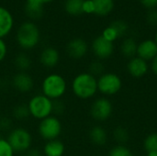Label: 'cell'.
Listing matches in <instances>:
<instances>
[{
  "instance_id": "obj_35",
  "label": "cell",
  "mask_w": 157,
  "mask_h": 156,
  "mask_svg": "<svg viewBox=\"0 0 157 156\" xmlns=\"http://www.w3.org/2000/svg\"><path fill=\"white\" fill-rule=\"evenodd\" d=\"M141 3L148 8H154L157 6V0H140Z\"/></svg>"
},
{
  "instance_id": "obj_2",
  "label": "cell",
  "mask_w": 157,
  "mask_h": 156,
  "mask_svg": "<svg viewBox=\"0 0 157 156\" xmlns=\"http://www.w3.org/2000/svg\"><path fill=\"white\" fill-rule=\"evenodd\" d=\"M16 38L18 46L25 51H29L34 49L39 44L40 32L34 22L25 21L18 27Z\"/></svg>"
},
{
  "instance_id": "obj_37",
  "label": "cell",
  "mask_w": 157,
  "mask_h": 156,
  "mask_svg": "<svg viewBox=\"0 0 157 156\" xmlns=\"http://www.w3.org/2000/svg\"><path fill=\"white\" fill-rule=\"evenodd\" d=\"M37 1H39V2L41 3L42 5H45V4L50 3V2H52V1H53V0H37Z\"/></svg>"
},
{
  "instance_id": "obj_18",
  "label": "cell",
  "mask_w": 157,
  "mask_h": 156,
  "mask_svg": "<svg viewBox=\"0 0 157 156\" xmlns=\"http://www.w3.org/2000/svg\"><path fill=\"white\" fill-rule=\"evenodd\" d=\"M93 13L99 16H106L114 7L113 0H91Z\"/></svg>"
},
{
  "instance_id": "obj_6",
  "label": "cell",
  "mask_w": 157,
  "mask_h": 156,
  "mask_svg": "<svg viewBox=\"0 0 157 156\" xmlns=\"http://www.w3.org/2000/svg\"><path fill=\"white\" fill-rule=\"evenodd\" d=\"M38 131L40 138L46 142L57 140L63 131V125L59 118L50 116L40 121Z\"/></svg>"
},
{
  "instance_id": "obj_7",
  "label": "cell",
  "mask_w": 157,
  "mask_h": 156,
  "mask_svg": "<svg viewBox=\"0 0 157 156\" xmlns=\"http://www.w3.org/2000/svg\"><path fill=\"white\" fill-rule=\"evenodd\" d=\"M121 86L122 83L121 78L112 73L103 74L98 79V90L107 96L118 93L121 90Z\"/></svg>"
},
{
  "instance_id": "obj_31",
  "label": "cell",
  "mask_w": 157,
  "mask_h": 156,
  "mask_svg": "<svg viewBox=\"0 0 157 156\" xmlns=\"http://www.w3.org/2000/svg\"><path fill=\"white\" fill-rule=\"evenodd\" d=\"M147 22L152 25V26H156L157 25V10H151L147 14Z\"/></svg>"
},
{
  "instance_id": "obj_13",
  "label": "cell",
  "mask_w": 157,
  "mask_h": 156,
  "mask_svg": "<svg viewBox=\"0 0 157 156\" xmlns=\"http://www.w3.org/2000/svg\"><path fill=\"white\" fill-rule=\"evenodd\" d=\"M127 69L132 76L135 78H140L146 74L148 71V64L146 61L139 57H133L129 61Z\"/></svg>"
},
{
  "instance_id": "obj_32",
  "label": "cell",
  "mask_w": 157,
  "mask_h": 156,
  "mask_svg": "<svg viewBox=\"0 0 157 156\" xmlns=\"http://www.w3.org/2000/svg\"><path fill=\"white\" fill-rule=\"evenodd\" d=\"M11 120L8 118H1L0 117V130L7 131L11 127Z\"/></svg>"
},
{
  "instance_id": "obj_23",
  "label": "cell",
  "mask_w": 157,
  "mask_h": 156,
  "mask_svg": "<svg viewBox=\"0 0 157 156\" xmlns=\"http://www.w3.org/2000/svg\"><path fill=\"white\" fill-rule=\"evenodd\" d=\"M12 117L16 120H20V121L28 120L30 117L28 105H26V104L17 105L12 110Z\"/></svg>"
},
{
  "instance_id": "obj_14",
  "label": "cell",
  "mask_w": 157,
  "mask_h": 156,
  "mask_svg": "<svg viewBox=\"0 0 157 156\" xmlns=\"http://www.w3.org/2000/svg\"><path fill=\"white\" fill-rule=\"evenodd\" d=\"M137 54L139 58L144 61H153L157 55V44L155 41L147 40L141 42L137 48Z\"/></svg>"
},
{
  "instance_id": "obj_21",
  "label": "cell",
  "mask_w": 157,
  "mask_h": 156,
  "mask_svg": "<svg viewBox=\"0 0 157 156\" xmlns=\"http://www.w3.org/2000/svg\"><path fill=\"white\" fill-rule=\"evenodd\" d=\"M14 64L18 72H27L30 69L32 61L31 58L25 52H19L14 59Z\"/></svg>"
},
{
  "instance_id": "obj_24",
  "label": "cell",
  "mask_w": 157,
  "mask_h": 156,
  "mask_svg": "<svg viewBox=\"0 0 157 156\" xmlns=\"http://www.w3.org/2000/svg\"><path fill=\"white\" fill-rule=\"evenodd\" d=\"M113 137H114V139L116 140L117 143H119L121 144H123V143H126L129 141L130 134H129L128 131L125 128H123L121 126H119L114 130Z\"/></svg>"
},
{
  "instance_id": "obj_10",
  "label": "cell",
  "mask_w": 157,
  "mask_h": 156,
  "mask_svg": "<svg viewBox=\"0 0 157 156\" xmlns=\"http://www.w3.org/2000/svg\"><path fill=\"white\" fill-rule=\"evenodd\" d=\"M92 51L98 59H107L113 53V42L108 40L101 35L93 40Z\"/></svg>"
},
{
  "instance_id": "obj_28",
  "label": "cell",
  "mask_w": 157,
  "mask_h": 156,
  "mask_svg": "<svg viewBox=\"0 0 157 156\" xmlns=\"http://www.w3.org/2000/svg\"><path fill=\"white\" fill-rule=\"evenodd\" d=\"M15 152L6 139L0 138V156H14Z\"/></svg>"
},
{
  "instance_id": "obj_3",
  "label": "cell",
  "mask_w": 157,
  "mask_h": 156,
  "mask_svg": "<svg viewBox=\"0 0 157 156\" xmlns=\"http://www.w3.org/2000/svg\"><path fill=\"white\" fill-rule=\"evenodd\" d=\"M67 91V83L63 75L52 73L44 77L41 83L42 95L52 101L59 100Z\"/></svg>"
},
{
  "instance_id": "obj_38",
  "label": "cell",
  "mask_w": 157,
  "mask_h": 156,
  "mask_svg": "<svg viewBox=\"0 0 157 156\" xmlns=\"http://www.w3.org/2000/svg\"><path fill=\"white\" fill-rule=\"evenodd\" d=\"M147 156H157L156 152H151V153H148Z\"/></svg>"
},
{
  "instance_id": "obj_33",
  "label": "cell",
  "mask_w": 157,
  "mask_h": 156,
  "mask_svg": "<svg viewBox=\"0 0 157 156\" xmlns=\"http://www.w3.org/2000/svg\"><path fill=\"white\" fill-rule=\"evenodd\" d=\"M63 103L59 99L53 101V112L56 114H61L63 111Z\"/></svg>"
},
{
  "instance_id": "obj_29",
  "label": "cell",
  "mask_w": 157,
  "mask_h": 156,
  "mask_svg": "<svg viewBox=\"0 0 157 156\" xmlns=\"http://www.w3.org/2000/svg\"><path fill=\"white\" fill-rule=\"evenodd\" d=\"M109 156H134L130 149L123 145H118L110 150Z\"/></svg>"
},
{
  "instance_id": "obj_22",
  "label": "cell",
  "mask_w": 157,
  "mask_h": 156,
  "mask_svg": "<svg viewBox=\"0 0 157 156\" xmlns=\"http://www.w3.org/2000/svg\"><path fill=\"white\" fill-rule=\"evenodd\" d=\"M137 48H138V45H137L136 41L132 38H128V39L124 40L123 42L121 43V53L123 54V56H125L126 58L132 59L137 53Z\"/></svg>"
},
{
  "instance_id": "obj_20",
  "label": "cell",
  "mask_w": 157,
  "mask_h": 156,
  "mask_svg": "<svg viewBox=\"0 0 157 156\" xmlns=\"http://www.w3.org/2000/svg\"><path fill=\"white\" fill-rule=\"evenodd\" d=\"M85 0H65L64 10L72 16H79L84 13Z\"/></svg>"
},
{
  "instance_id": "obj_19",
  "label": "cell",
  "mask_w": 157,
  "mask_h": 156,
  "mask_svg": "<svg viewBox=\"0 0 157 156\" xmlns=\"http://www.w3.org/2000/svg\"><path fill=\"white\" fill-rule=\"evenodd\" d=\"M89 139L94 144L98 145V146H102L107 143L108 133L103 127L94 126L89 131Z\"/></svg>"
},
{
  "instance_id": "obj_15",
  "label": "cell",
  "mask_w": 157,
  "mask_h": 156,
  "mask_svg": "<svg viewBox=\"0 0 157 156\" xmlns=\"http://www.w3.org/2000/svg\"><path fill=\"white\" fill-rule=\"evenodd\" d=\"M14 25L13 16L10 11L3 6H0V38L4 39L7 36Z\"/></svg>"
},
{
  "instance_id": "obj_8",
  "label": "cell",
  "mask_w": 157,
  "mask_h": 156,
  "mask_svg": "<svg viewBox=\"0 0 157 156\" xmlns=\"http://www.w3.org/2000/svg\"><path fill=\"white\" fill-rule=\"evenodd\" d=\"M112 110L111 102L105 97H100L96 99L91 105L90 114L95 120L105 121L111 116Z\"/></svg>"
},
{
  "instance_id": "obj_30",
  "label": "cell",
  "mask_w": 157,
  "mask_h": 156,
  "mask_svg": "<svg viewBox=\"0 0 157 156\" xmlns=\"http://www.w3.org/2000/svg\"><path fill=\"white\" fill-rule=\"evenodd\" d=\"M7 54V45L3 39L0 38V63L6 59Z\"/></svg>"
},
{
  "instance_id": "obj_26",
  "label": "cell",
  "mask_w": 157,
  "mask_h": 156,
  "mask_svg": "<svg viewBox=\"0 0 157 156\" xmlns=\"http://www.w3.org/2000/svg\"><path fill=\"white\" fill-rule=\"evenodd\" d=\"M144 146L147 153H151V152L157 153V132L151 133L145 138Z\"/></svg>"
},
{
  "instance_id": "obj_40",
  "label": "cell",
  "mask_w": 157,
  "mask_h": 156,
  "mask_svg": "<svg viewBox=\"0 0 157 156\" xmlns=\"http://www.w3.org/2000/svg\"><path fill=\"white\" fill-rule=\"evenodd\" d=\"M146 156H147V155H146Z\"/></svg>"
},
{
  "instance_id": "obj_12",
  "label": "cell",
  "mask_w": 157,
  "mask_h": 156,
  "mask_svg": "<svg viewBox=\"0 0 157 156\" xmlns=\"http://www.w3.org/2000/svg\"><path fill=\"white\" fill-rule=\"evenodd\" d=\"M60 62V52L54 47L44 48L40 54V63L42 66L52 69L57 66Z\"/></svg>"
},
{
  "instance_id": "obj_11",
  "label": "cell",
  "mask_w": 157,
  "mask_h": 156,
  "mask_svg": "<svg viewBox=\"0 0 157 156\" xmlns=\"http://www.w3.org/2000/svg\"><path fill=\"white\" fill-rule=\"evenodd\" d=\"M88 51L86 41L81 38H75L71 40L66 45V52L68 56L75 60L82 59L86 56Z\"/></svg>"
},
{
  "instance_id": "obj_4",
  "label": "cell",
  "mask_w": 157,
  "mask_h": 156,
  "mask_svg": "<svg viewBox=\"0 0 157 156\" xmlns=\"http://www.w3.org/2000/svg\"><path fill=\"white\" fill-rule=\"evenodd\" d=\"M30 117L38 120H42L53 113V101L42 94L33 96L28 102Z\"/></svg>"
},
{
  "instance_id": "obj_9",
  "label": "cell",
  "mask_w": 157,
  "mask_h": 156,
  "mask_svg": "<svg viewBox=\"0 0 157 156\" xmlns=\"http://www.w3.org/2000/svg\"><path fill=\"white\" fill-rule=\"evenodd\" d=\"M11 85L19 93H29L34 87V80L27 72H17L11 80Z\"/></svg>"
},
{
  "instance_id": "obj_17",
  "label": "cell",
  "mask_w": 157,
  "mask_h": 156,
  "mask_svg": "<svg viewBox=\"0 0 157 156\" xmlns=\"http://www.w3.org/2000/svg\"><path fill=\"white\" fill-rule=\"evenodd\" d=\"M64 153L65 145L59 139L46 142L42 150L44 156H63Z\"/></svg>"
},
{
  "instance_id": "obj_1",
  "label": "cell",
  "mask_w": 157,
  "mask_h": 156,
  "mask_svg": "<svg viewBox=\"0 0 157 156\" xmlns=\"http://www.w3.org/2000/svg\"><path fill=\"white\" fill-rule=\"evenodd\" d=\"M71 87L76 97L89 99L98 91V79L89 73H81L73 79Z\"/></svg>"
},
{
  "instance_id": "obj_16",
  "label": "cell",
  "mask_w": 157,
  "mask_h": 156,
  "mask_svg": "<svg viewBox=\"0 0 157 156\" xmlns=\"http://www.w3.org/2000/svg\"><path fill=\"white\" fill-rule=\"evenodd\" d=\"M44 5L37 0H26L25 13L29 18L32 20L40 19L43 16Z\"/></svg>"
},
{
  "instance_id": "obj_34",
  "label": "cell",
  "mask_w": 157,
  "mask_h": 156,
  "mask_svg": "<svg viewBox=\"0 0 157 156\" xmlns=\"http://www.w3.org/2000/svg\"><path fill=\"white\" fill-rule=\"evenodd\" d=\"M43 154L36 148H30L26 153H24V156H42Z\"/></svg>"
},
{
  "instance_id": "obj_5",
  "label": "cell",
  "mask_w": 157,
  "mask_h": 156,
  "mask_svg": "<svg viewBox=\"0 0 157 156\" xmlns=\"http://www.w3.org/2000/svg\"><path fill=\"white\" fill-rule=\"evenodd\" d=\"M7 142L15 153H26L31 148L32 135L25 128L17 127L11 130L7 136Z\"/></svg>"
},
{
  "instance_id": "obj_36",
  "label": "cell",
  "mask_w": 157,
  "mask_h": 156,
  "mask_svg": "<svg viewBox=\"0 0 157 156\" xmlns=\"http://www.w3.org/2000/svg\"><path fill=\"white\" fill-rule=\"evenodd\" d=\"M152 70L157 75V55L154 58V60L152 61Z\"/></svg>"
},
{
  "instance_id": "obj_25",
  "label": "cell",
  "mask_w": 157,
  "mask_h": 156,
  "mask_svg": "<svg viewBox=\"0 0 157 156\" xmlns=\"http://www.w3.org/2000/svg\"><path fill=\"white\" fill-rule=\"evenodd\" d=\"M109 27L111 28L114 30V32L116 33V35H117L118 38H121V37L124 36L125 33L128 30V25L123 20H116V21H113Z\"/></svg>"
},
{
  "instance_id": "obj_39",
  "label": "cell",
  "mask_w": 157,
  "mask_h": 156,
  "mask_svg": "<svg viewBox=\"0 0 157 156\" xmlns=\"http://www.w3.org/2000/svg\"><path fill=\"white\" fill-rule=\"evenodd\" d=\"M155 43L157 44V32L156 34H155Z\"/></svg>"
},
{
  "instance_id": "obj_27",
  "label": "cell",
  "mask_w": 157,
  "mask_h": 156,
  "mask_svg": "<svg viewBox=\"0 0 157 156\" xmlns=\"http://www.w3.org/2000/svg\"><path fill=\"white\" fill-rule=\"evenodd\" d=\"M104 64L99 61H94L89 64L88 67V73L92 74L93 76H101L104 74Z\"/></svg>"
}]
</instances>
